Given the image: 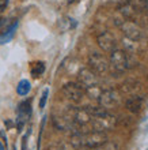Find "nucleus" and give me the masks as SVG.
I'll return each mask as SVG.
<instances>
[{
  "label": "nucleus",
  "instance_id": "6ab92c4d",
  "mask_svg": "<svg viewBox=\"0 0 148 150\" xmlns=\"http://www.w3.org/2000/svg\"><path fill=\"white\" fill-rule=\"evenodd\" d=\"M12 150H16V147H15V146H14V147H12Z\"/></svg>",
  "mask_w": 148,
  "mask_h": 150
},
{
  "label": "nucleus",
  "instance_id": "aec40b11",
  "mask_svg": "<svg viewBox=\"0 0 148 150\" xmlns=\"http://www.w3.org/2000/svg\"><path fill=\"white\" fill-rule=\"evenodd\" d=\"M0 21H1V19H0ZM1 23H3V22H0V26H1Z\"/></svg>",
  "mask_w": 148,
  "mask_h": 150
},
{
  "label": "nucleus",
  "instance_id": "39448f33",
  "mask_svg": "<svg viewBox=\"0 0 148 150\" xmlns=\"http://www.w3.org/2000/svg\"><path fill=\"white\" fill-rule=\"evenodd\" d=\"M88 68L91 71L95 72L97 75H102V74H105V72L109 71V68H110L109 60L106 59L102 53L93 52V53L88 56Z\"/></svg>",
  "mask_w": 148,
  "mask_h": 150
},
{
  "label": "nucleus",
  "instance_id": "dca6fc26",
  "mask_svg": "<svg viewBox=\"0 0 148 150\" xmlns=\"http://www.w3.org/2000/svg\"><path fill=\"white\" fill-rule=\"evenodd\" d=\"M48 96H49V89H45L42 91V96H41V100H39V108L43 109L45 105H46V101H48Z\"/></svg>",
  "mask_w": 148,
  "mask_h": 150
},
{
  "label": "nucleus",
  "instance_id": "2eb2a0df",
  "mask_svg": "<svg viewBox=\"0 0 148 150\" xmlns=\"http://www.w3.org/2000/svg\"><path fill=\"white\" fill-rule=\"evenodd\" d=\"M130 3L137 10H144L147 7V0H130Z\"/></svg>",
  "mask_w": 148,
  "mask_h": 150
},
{
  "label": "nucleus",
  "instance_id": "4468645a",
  "mask_svg": "<svg viewBox=\"0 0 148 150\" xmlns=\"http://www.w3.org/2000/svg\"><path fill=\"white\" fill-rule=\"evenodd\" d=\"M43 71H45V64L42 63V62H38V63L34 64V67H33V70H31V75L33 76H39V75H42Z\"/></svg>",
  "mask_w": 148,
  "mask_h": 150
},
{
  "label": "nucleus",
  "instance_id": "9d476101",
  "mask_svg": "<svg viewBox=\"0 0 148 150\" xmlns=\"http://www.w3.org/2000/svg\"><path fill=\"white\" fill-rule=\"evenodd\" d=\"M122 30H124V33L126 34V36L129 37L130 40H135V41H139V40L141 38V36H143V32H141L140 29L137 28L135 23H130V22H125L122 26Z\"/></svg>",
  "mask_w": 148,
  "mask_h": 150
},
{
  "label": "nucleus",
  "instance_id": "20e7f679",
  "mask_svg": "<svg viewBox=\"0 0 148 150\" xmlns=\"http://www.w3.org/2000/svg\"><path fill=\"white\" fill-rule=\"evenodd\" d=\"M78 81L79 83L84 87V90L91 94L95 89L99 86V78L94 71H91L90 68H82L78 74Z\"/></svg>",
  "mask_w": 148,
  "mask_h": 150
},
{
  "label": "nucleus",
  "instance_id": "f03ea898",
  "mask_svg": "<svg viewBox=\"0 0 148 150\" xmlns=\"http://www.w3.org/2000/svg\"><path fill=\"white\" fill-rule=\"evenodd\" d=\"M107 138L103 132L99 131H91V132H75L72 135V143L79 147H88L95 149L102 145H105Z\"/></svg>",
  "mask_w": 148,
  "mask_h": 150
},
{
  "label": "nucleus",
  "instance_id": "423d86ee",
  "mask_svg": "<svg viewBox=\"0 0 148 150\" xmlns=\"http://www.w3.org/2000/svg\"><path fill=\"white\" fill-rule=\"evenodd\" d=\"M61 93L64 94L67 100L69 101H74V103H79L80 100H83L84 94H86V90L84 87L80 85V83H75V82H69L65 83L61 89Z\"/></svg>",
  "mask_w": 148,
  "mask_h": 150
},
{
  "label": "nucleus",
  "instance_id": "a211bd4d",
  "mask_svg": "<svg viewBox=\"0 0 148 150\" xmlns=\"http://www.w3.org/2000/svg\"><path fill=\"white\" fill-rule=\"evenodd\" d=\"M0 150H4V147H3V146H1V145H0Z\"/></svg>",
  "mask_w": 148,
  "mask_h": 150
},
{
  "label": "nucleus",
  "instance_id": "6e6552de",
  "mask_svg": "<svg viewBox=\"0 0 148 150\" xmlns=\"http://www.w3.org/2000/svg\"><path fill=\"white\" fill-rule=\"evenodd\" d=\"M68 116H69L71 120H72L75 124H78L79 127L88 124V123L91 122V117H93L91 113H90V109H87V108H75V109H72V111L69 112Z\"/></svg>",
  "mask_w": 148,
  "mask_h": 150
},
{
  "label": "nucleus",
  "instance_id": "ddd939ff",
  "mask_svg": "<svg viewBox=\"0 0 148 150\" xmlns=\"http://www.w3.org/2000/svg\"><path fill=\"white\" fill-rule=\"evenodd\" d=\"M30 89H31V86H30V82H29L27 79H22V81L18 83V86H16V91H18L19 96H27Z\"/></svg>",
  "mask_w": 148,
  "mask_h": 150
},
{
  "label": "nucleus",
  "instance_id": "0eeeda50",
  "mask_svg": "<svg viewBox=\"0 0 148 150\" xmlns=\"http://www.w3.org/2000/svg\"><path fill=\"white\" fill-rule=\"evenodd\" d=\"M98 103H99V107L103 108V109L114 108L120 103V94L116 90H112V89L102 90L98 96Z\"/></svg>",
  "mask_w": 148,
  "mask_h": 150
},
{
  "label": "nucleus",
  "instance_id": "1a4fd4ad",
  "mask_svg": "<svg viewBox=\"0 0 148 150\" xmlns=\"http://www.w3.org/2000/svg\"><path fill=\"white\" fill-rule=\"evenodd\" d=\"M98 45L103 49L105 52H113L114 49H117V41L110 33H101L97 38Z\"/></svg>",
  "mask_w": 148,
  "mask_h": 150
},
{
  "label": "nucleus",
  "instance_id": "f8f14e48",
  "mask_svg": "<svg viewBox=\"0 0 148 150\" xmlns=\"http://www.w3.org/2000/svg\"><path fill=\"white\" fill-rule=\"evenodd\" d=\"M16 28H18V23L15 22V23L11 25V26H10L6 32L0 34V45H1V44H7V42H10V41H11L12 37H14V34H15Z\"/></svg>",
  "mask_w": 148,
  "mask_h": 150
},
{
  "label": "nucleus",
  "instance_id": "9b49d317",
  "mask_svg": "<svg viewBox=\"0 0 148 150\" xmlns=\"http://www.w3.org/2000/svg\"><path fill=\"white\" fill-rule=\"evenodd\" d=\"M141 105H143V98H141L140 96H130V97H128L126 101H125L126 109L133 112V113H136V112L140 111Z\"/></svg>",
  "mask_w": 148,
  "mask_h": 150
},
{
  "label": "nucleus",
  "instance_id": "7ed1b4c3",
  "mask_svg": "<svg viewBox=\"0 0 148 150\" xmlns=\"http://www.w3.org/2000/svg\"><path fill=\"white\" fill-rule=\"evenodd\" d=\"M109 64L112 66L113 71L118 72V74H122L126 70L132 67V60H130V56L128 55V52L122 51V49H114L113 52H110V62Z\"/></svg>",
  "mask_w": 148,
  "mask_h": 150
},
{
  "label": "nucleus",
  "instance_id": "f257e3e1",
  "mask_svg": "<svg viewBox=\"0 0 148 150\" xmlns=\"http://www.w3.org/2000/svg\"><path fill=\"white\" fill-rule=\"evenodd\" d=\"M90 113H91V122L90 124L93 126L94 131H99V132H103L106 130H110L116 126V116L112 115L107 109H103V108H93L90 109Z\"/></svg>",
  "mask_w": 148,
  "mask_h": 150
},
{
  "label": "nucleus",
  "instance_id": "f3484780",
  "mask_svg": "<svg viewBox=\"0 0 148 150\" xmlns=\"http://www.w3.org/2000/svg\"><path fill=\"white\" fill-rule=\"evenodd\" d=\"M29 135H30V131H27V134L23 135V138H22V150H26V145H27V138Z\"/></svg>",
  "mask_w": 148,
  "mask_h": 150
}]
</instances>
